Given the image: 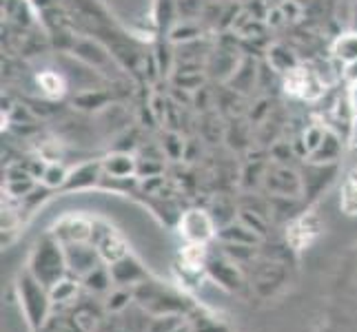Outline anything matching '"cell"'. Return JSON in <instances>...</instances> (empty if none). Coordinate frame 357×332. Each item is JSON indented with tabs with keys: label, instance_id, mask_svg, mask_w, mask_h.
<instances>
[{
	"label": "cell",
	"instance_id": "6da1fadb",
	"mask_svg": "<svg viewBox=\"0 0 357 332\" xmlns=\"http://www.w3.org/2000/svg\"><path fill=\"white\" fill-rule=\"evenodd\" d=\"M27 270L38 281H43L47 288L56 286L60 279L69 275L65 246L60 244L52 232H49V235H45L38 244L33 246Z\"/></svg>",
	"mask_w": 357,
	"mask_h": 332
},
{
	"label": "cell",
	"instance_id": "7a4b0ae2",
	"mask_svg": "<svg viewBox=\"0 0 357 332\" xmlns=\"http://www.w3.org/2000/svg\"><path fill=\"white\" fill-rule=\"evenodd\" d=\"M18 299H20V308L24 313V319L33 332H38L49 319V313H52V294H49V288L43 284V281L36 279L29 270H22L18 275Z\"/></svg>",
	"mask_w": 357,
	"mask_h": 332
},
{
	"label": "cell",
	"instance_id": "3957f363",
	"mask_svg": "<svg viewBox=\"0 0 357 332\" xmlns=\"http://www.w3.org/2000/svg\"><path fill=\"white\" fill-rule=\"evenodd\" d=\"M284 89L287 93L302 97V100H317L324 93V82L311 67L295 65L291 71L284 73Z\"/></svg>",
	"mask_w": 357,
	"mask_h": 332
},
{
	"label": "cell",
	"instance_id": "277c9868",
	"mask_svg": "<svg viewBox=\"0 0 357 332\" xmlns=\"http://www.w3.org/2000/svg\"><path fill=\"white\" fill-rule=\"evenodd\" d=\"M65 246V257H67V268L69 275L82 279L84 275H89L93 268H98L102 262L100 253L91 242H71L63 244Z\"/></svg>",
	"mask_w": 357,
	"mask_h": 332
},
{
	"label": "cell",
	"instance_id": "5b68a950",
	"mask_svg": "<svg viewBox=\"0 0 357 332\" xmlns=\"http://www.w3.org/2000/svg\"><path fill=\"white\" fill-rule=\"evenodd\" d=\"M178 226H180L182 237L191 244H206L215 232L213 217L206 211H200V208H191V211L182 213Z\"/></svg>",
	"mask_w": 357,
	"mask_h": 332
},
{
	"label": "cell",
	"instance_id": "8992f818",
	"mask_svg": "<svg viewBox=\"0 0 357 332\" xmlns=\"http://www.w3.org/2000/svg\"><path fill=\"white\" fill-rule=\"evenodd\" d=\"M60 244H71V242H91L93 235V221L82 217V215H67L58 219L54 228L49 230Z\"/></svg>",
	"mask_w": 357,
	"mask_h": 332
},
{
	"label": "cell",
	"instance_id": "52a82bcc",
	"mask_svg": "<svg viewBox=\"0 0 357 332\" xmlns=\"http://www.w3.org/2000/svg\"><path fill=\"white\" fill-rule=\"evenodd\" d=\"M107 266H109V273H112L114 286H120V288L140 286L142 281L149 279V275H146V270L142 268V264L131 255L122 257V260H118L114 264H107Z\"/></svg>",
	"mask_w": 357,
	"mask_h": 332
},
{
	"label": "cell",
	"instance_id": "ba28073f",
	"mask_svg": "<svg viewBox=\"0 0 357 332\" xmlns=\"http://www.w3.org/2000/svg\"><path fill=\"white\" fill-rule=\"evenodd\" d=\"M264 182H266L268 191L278 193L280 198H298L302 191V180L287 166H275L273 171L268 168Z\"/></svg>",
	"mask_w": 357,
	"mask_h": 332
},
{
	"label": "cell",
	"instance_id": "9c48e42d",
	"mask_svg": "<svg viewBox=\"0 0 357 332\" xmlns=\"http://www.w3.org/2000/svg\"><path fill=\"white\" fill-rule=\"evenodd\" d=\"M317 232H319V219L315 215H302L289 226L287 239L291 242L295 251H302L304 246H309L313 242Z\"/></svg>",
	"mask_w": 357,
	"mask_h": 332
},
{
	"label": "cell",
	"instance_id": "30bf717a",
	"mask_svg": "<svg viewBox=\"0 0 357 332\" xmlns=\"http://www.w3.org/2000/svg\"><path fill=\"white\" fill-rule=\"evenodd\" d=\"M102 173L112 180H129L138 175V162L127 153H114L102 159Z\"/></svg>",
	"mask_w": 357,
	"mask_h": 332
},
{
	"label": "cell",
	"instance_id": "8fae6325",
	"mask_svg": "<svg viewBox=\"0 0 357 332\" xmlns=\"http://www.w3.org/2000/svg\"><path fill=\"white\" fill-rule=\"evenodd\" d=\"M340 151H342V142H340V135H335L333 131H326L322 144L317 146V149L309 155V162L315 164V166H326V164H333L337 162L340 157Z\"/></svg>",
	"mask_w": 357,
	"mask_h": 332
},
{
	"label": "cell",
	"instance_id": "7c38bea8",
	"mask_svg": "<svg viewBox=\"0 0 357 332\" xmlns=\"http://www.w3.org/2000/svg\"><path fill=\"white\" fill-rule=\"evenodd\" d=\"M96 248H98V253H100L105 264H114V262H118V260H122V257L129 255L125 239H122L116 230L107 232V235L96 244Z\"/></svg>",
	"mask_w": 357,
	"mask_h": 332
},
{
	"label": "cell",
	"instance_id": "4fadbf2b",
	"mask_svg": "<svg viewBox=\"0 0 357 332\" xmlns=\"http://www.w3.org/2000/svg\"><path fill=\"white\" fill-rule=\"evenodd\" d=\"M100 177H102V164H96V166L93 164H84L78 171H71L69 177H67L65 189L67 191H73V189H89Z\"/></svg>",
	"mask_w": 357,
	"mask_h": 332
},
{
	"label": "cell",
	"instance_id": "5bb4252c",
	"mask_svg": "<svg viewBox=\"0 0 357 332\" xmlns=\"http://www.w3.org/2000/svg\"><path fill=\"white\" fill-rule=\"evenodd\" d=\"M208 268V275H211L218 284H222L225 288H238L240 286V273L238 268L233 266L231 262H206Z\"/></svg>",
	"mask_w": 357,
	"mask_h": 332
},
{
	"label": "cell",
	"instance_id": "9a60e30c",
	"mask_svg": "<svg viewBox=\"0 0 357 332\" xmlns=\"http://www.w3.org/2000/svg\"><path fill=\"white\" fill-rule=\"evenodd\" d=\"M80 284L87 290H91V292H107L109 288L114 286V279H112V273H109V266L100 264L98 268H93L89 275H84L80 279Z\"/></svg>",
	"mask_w": 357,
	"mask_h": 332
},
{
	"label": "cell",
	"instance_id": "2e32d148",
	"mask_svg": "<svg viewBox=\"0 0 357 332\" xmlns=\"http://www.w3.org/2000/svg\"><path fill=\"white\" fill-rule=\"evenodd\" d=\"M78 284H80L78 277H73V275L63 277L56 286L49 288L52 301L54 303H69V301H73V299H76V294H78Z\"/></svg>",
	"mask_w": 357,
	"mask_h": 332
},
{
	"label": "cell",
	"instance_id": "e0dca14e",
	"mask_svg": "<svg viewBox=\"0 0 357 332\" xmlns=\"http://www.w3.org/2000/svg\"><path fill=\"white\" fill-rule=\"evenodd\" d=\"M333 54L344 65H355L357 63V33H344L335 40Z\"/></svg>",
	"mask_w": 357,
	"mask_h": 332
},
{
	"label": "cell",
	"instance_id": "ac0fdd59",
	"mask_svg": "<svg viewBox=\"0 0 357 332\" xmlns=\"http://www.w3.org/2000/svg\"><path fill=\"white\" fill-rule=\"evenodd\" d=\"M67 177H69V171L63 164L52 162V164H47L45 173L40 177V184L45 189H65Z\"/></svg>",
	"mask_w": 357,
	"mask_h": 332
},
{
	"label": "cell",
	"instance_id": "d6986e66",
	"mask_svg": "<svg viewBox=\"0 0 357 332\" xmlns=\"http://www.w3.org/2000/svg\"><path fill=\"white\" fill-rule=\"evenodd\" d=\"M340 206H342V211H344V213L357 215V171H355V173H351L349 180L344 182Z\"/></svg>",
	"mask_w": 357,
	"mask_h": 332
},
{
	"label": "cell",
	"instance_id": "ffe728a7",
	"mask_svg": "<svg viewBox=\"0 0 357 332\" xmlns=\"http://www.w3.org/2000/svg\"><path fill=\"white\" fill-rule=\"evenodd\" d=\"M268 63H271V67H273L275 71H280V73H287V71H291L295 67V60L291 58V54L287 52L284 47H280V45L268 49Z\"/></svg>",
	"mask_w": 357,
	"mask_h": 332
},
{
	"label": "cell",
	"instance_id": "44dd1931",
	"mask_svg": "<svg viewBox=\"0 0 357 332\" xmlns=\"http://www.w3.org/2000/svg\"><path fill=\"white\" fill-rule=\"evenodd\" d=\"M182 326L180 313H169V315H158L146 328V332H174Z\"/></svg>",
	"mask_w": 357,
	"mask_h": 332
},
{
	"label": "cell",
	"instance_id": "7402d4cb",
	"mask_svg": "<svg viewBox=\"0 0 357 332\" xmlns=\"http://www.w3.org/2000/svg\"><path fill=\"white\" fill-rule=\"evenodd\" d=\"M135 297V294L131 292V290H127V288H116L112 294L107 297V301H105V308L109 310V313H120V310H125L127 306L131 303V299Z\"/></svg>",
	"mask_w": 357,
	"mask_h": 332
},
{
	"label": "cell",
	"instance_id": "603a6c76",
	"mask_svg": "<svg viewBox=\"0 0 357 332\" xmlns=\"http://www.w3.org/2000/svg\"><path fill=\"white\" fill-rule=\"evenodd\" d=\"M38 84H40V89H43L47 95H52V97L63 95V91H65L63 78H60L58 73H54V71H45V73H40V76H38Z\"/></svg>",
	"mask_w": 357,
	"mask_h": 332
},
{
	"label": "cell",
	"instance_id": "cb8c5ba5",
	"mask_svg": "<svg viewBox=\"0 0 357 332\" xmlns=\"http://www.w3.org/2000/svg\"><path fill=\"white\" fill-rule=\"evenodd\" d=\"M324 135H326V129H324V127H317V125H313V127H309V129L304 131L302 140H304V144H306V151H309V155L317 149L319 144H322Z\"/></svg>",
	"mask_w": 357,
	"mask_h": 332
},
{
	"label": "cell",
	"instance_id": "d4e9b609",
	"mask_svg": "<svg viewBox=\"0 0 357 332\" xmlns=\"http://www.w3.org/2000/svg\"><path fill=\"white\" fill-rule=\"evenodd\" d=\"M240 219H242V224L246 226V228H251L255 235H264V217H260V213H251V211H242V215H240Z\"/></svg>",
	"mask_w": 357,
	"mask_h": 332
},
{
	"label": "cell",
	"instance_id": "484cf974",
	"mask_svg": "<svg viewBox=\"0 0 357 332\" xmlns=\"http://www.w3.org/2000/svg\"><path fill=\"white\" fill-rule=\"evenodd\" d=\"M174 332H189V328L187 326H180L178 330H174Z\"/></svg>",
	"mask_w": 357,
	"mask_h": 332
}]
</instances>
